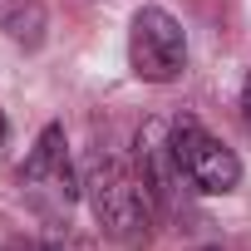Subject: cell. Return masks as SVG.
<instances>
[{
	"mask_svg": "<svg viewBox=\"0 0 251 251\" xmlns=\"http://www.w3.org/2000/svg\"><path fill=\"white\" fill-rule=\"evenodd\" d=\"M84 197H89V212H94V222L108 241L143 246L153 236L158 192H153L148 173L118 163V158H94L89 173H84Z\"/></svg>",
	"mask_w": 251,
	"mask_h": 251,
	"instance_id": "1",
	"label": "cell"
},
{
	"mask_svg": "<svg viewBox=\"0 0 251 251\" xmlns=\"http://www.w3.org/2000/svg\"><path fill=\"white\" fill-rule=\"evenodd\" d=\"M168 148H173V168H177L197 192H207V197L236 192V182H241V158H236L217 133H207L197 118H177V123H173Z\"/></svg>",
	"mask_w": 251,
	"mask_h": 251,
	"instance_id": "2",
	"label": "cell"
},
{
	"mask_svg": "<svg viewBox=\"0 0 251 251\" xmlns=\"http://www.w3.org/2000/svg\"><path fill=\"white\" fill-rule=\"evenodd\" d=\"M79 187H84V182L74 177L64 128H59V123H50V128L40 133V143L30 148V158L20 163V192L30 197V207H35V212L59 217V212H69V207H74Z\"/></svg>",
	"mask_w": 251,
	"mask_h": 251,
	"instance_id": "3",
	"label": "cell"
},
{
	"mask_svg": "<svg viewBox=\"0 0 251 251\" xmlns=\"http://www.w3.org/2000/svg\"><path fill=\"white\" fill-rule=\"evenodd\" d=\"M128 69L143 84H173L187 69V35L163 5H143L128 30Z\"/></svg>",
	"mask_w": 251,
	"mask_h": 251,
	"instance_id": "4",
	"label": "cell"
},
{
	"mask_svg": "<svg viewBox=\"0 0 251 251\" xmlns=\"http://www.w3.org/2000/svg\"><path fill=\"white\" fill-rule=\"evenodd\" d=\"M241 113H246V128H251V74H246V89H241Z\"/></svg>",
	"mask_w": 251,
	"mask_h": 251,
	"instance_id": "5",
	"label": "cell"
},
{
	"mask_svg": "<svg viewBox=\"0 0 251 251\" xmlns=\"http://www.w3.org/2000/svg\"><path fill=\"white\" fill-rule=\"evenodd\" d=\"M5 133H10V123H5V113H0V148H5Z\"/></svg>",
	"mask_w": 251,
	"mask_h": 251,
	"instance_id": "6",
	"label": "cell"
},
{
	"mask_svg": "<svg viewBox=\"0 0 251 251\" xmlns=\"http://www.w3.org/2000/svg\"><path fill=\"white\" fill-rule=\"evenodd\" d=\"M5 10H10V5H5V0H0V25H5Z\"/></svg>",
	"mask_w": 251,
	"mask_h": 251,
	"instance_id": "7",
	"label": "cell"
},
{
	"mask_svg": "<svg viewBox=\"0 0 251 251\" xmlns=\"http://www.w3.org/2000/svg\"><path fill=\"white\" fill-rule=\"evenodd\" d=\"M40 251H64V246H40Z\"/></svg>",
	"mask_w": 251,
	"mask_h": 251,
	"instance_id": "8",
	"label": "cell"
},
{
	"mask_svg": "<svg viewBox=\"0 0 251 251\" xmlns=\"http://www.w3.org/2000/svg\"><path fill=\"white\" fill-rule=\"evenodd\" d=\"M202 251H217V246H202Z\"/></svg>",
	"mask_w": 251,
	"mask_h": 251,
	"instance_id": "9",
	"label": "cell"
}]
</instances>
